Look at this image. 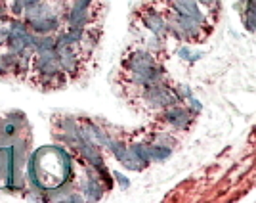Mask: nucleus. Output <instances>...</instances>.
<instances>
[{
    "label": "nucleus",
    "instance_id": "f257e3e1",
    "mask_svg": "<svg viewBox=\"0 0 256 203\" xmlns=\"http://www.w3.org/2000/svg\"><path fill=\"white\" fill-rule=\"evenodd\" d=\"M122 69L130 75L132 85L148 88L162 83V69L148 50H134L122 60Z\"/></svg>",
    "mask_w": 256,
    "mask_h": 203
},
{
    "label": "nucleus",
    "instance_id": "f03ea898",
    "mask_svg": "<svg viewBox=\"0 0 256 203\" xmlns=\"http://www.w3.org/2000/svg\"><path fill=\"white\" fill-rule=\"evenodd\" d=\"M62 65H60V60H58V52L52 50V52H40L34 54L31 60V71L32 77H34V83L36 85H42L44 81L52 79L58 73H62Z\"/></svg>",
    "mask_w": 256,
    "mask_h": 203
},
{
    "label": "nucleus",
    "instance_id": "7ed1b4c3",
    "mask_svg": "<svg viewBox=\"0 0 256 203\" xmlns=\"http://www.w3.org/2000/svg\"><path fill=\"white\" fill-rule=\"evenodd\" d=\"M142 100H144L146 106L153 107V109H166V107L176 104L178 94H174V90L159 83V85H151L148 88H144Z\"/></svg>",
    "mask_w": 256,
    "mask_h": 203
},
{
    "label": "nucleus",
    "instance_id": "20e7f679",
    "mask_svg": "<svg viewBox=\"0 0 256 203\" xmlns=\"http://www.w3.org/2000/svg\"><path fill=\"white\" fill-rule=\"evenodd\" d=\"M32 41H34V33L29 29L27 23L14 22L8 27V41L6 48L12 52L20 54L23 50H32Z\"/></svg>",
    "mask_w": 256,
    "mask_h": 203
},
{
    "label": "nucleus",
    "instance_id": "39448f33",
    "mask_svg": "<svg viewBox=\"0 0 256 203\" xmlns=\"http://www.w3.org/2000/svg\"><path fill=\"white\" fill-rule=\"evenodd\" d=\"M166 23H168V31L176 39H195V37H199L201 25H203V23L197 22L192 16L178 14V12H174V16Z\"/></svg>",
    "mask_w": 256,
    "mask_h": 203
},
{
    "label": "nucleus",
    "instance_id": "423d86ee",
    "mask_svg": "<svg viewBox=\"0 0 256 203\" xmlns=\"http://www.w3.org/2000/svg\"><path fill=\"white\" fill-rule=\"evenodd\" d=\"M107 148L111 150V153L117 157V161H120L126 169L130 171H142L144 169V163L134 155V151L130 150L128 146H124L122 142H117V140H109Z\"/></svg>",
    "mask_w": 256,
    "mask_h": 203
},
{
    "label": "nucleus",
    "instance_id": "0eeeda50",
    "mask_svg": "<svg viewBox=\"0 0 256 203\" xmlns=\"http://www.w3.org/2000/svg\"><path fill=\"white\" fill-rule=\"evenodd\" d=\"M142 22L155 35V39H159V41L166 39V35H168V23H166V20L160 16L159 12H153V10L144 12L142 14Z\"/></svg>",
    "mask_w": 256,
    "mask_h": 203
},
{
    "label": "nucleus",
    "instance_id": "6e6552de",
    "mask_svg": "<svg viewBox=\"0 0 256 203\" xmlns=\"http://www.w3.org/2000/svg\"><path fill=\"white\" fill-rule=\"evenodd\" d=\"M56 52L65 73H75L78 69V54L75 52V46H58Z\"/></svg>",
    "mask_w": 256,
    "mask_h": 203
},
{
    "label": "nucleus",
    "instance_id": "1a4fd4ad",
    "mask_svg": "<svg viewBox=\"0 0 256 203\" xmlns=\"http://www.w3.org/2000/svg\"><path fill=\"white\" fill-rule=\"evenodd\" d=\"M190 115H192V111H188V109H184V107L176 106V104L164 109V119H166L174 128H178V130L188 127Z\"/></svg>",
    "mask_w": 256,
    "mask_h": 203
},
{
    "label": "nucleus",
    "instance_id": "9d476101",
    "mask_svg": "<svg viewBox=\"0 0 256 203\" xmlns=\"http://www.w3.org/2000/svg\"><path fill=\"white\" fill-rule=\"evenodd\" d=\"M29 29H31L34 35H52L60 29V18L54 14V16H48V18H42V20H36V22L27 23Z\"/></svg>",
    "mask_w": 256,
    "mask_h": 203
},
{
    "label": "nucleus",
    "instance_id": "9b49d317",
    "mask_svg": "<svg viewBox=\"0 0 256 203\" xmlns=\"http://www.w3.org/2000/svg\"><path fill=\"white\" fill-rule=\"evenodd\" d=\"M54 14H56V12H54V6L52 4H48L46 0H44V2H38V4H32V6H27L25 12H23L25 22L27 23L36 22V20H42V18L54 16Z\"/></svg>",
    "mask_w": 256,
    "mask_h": 203
},
{
    "label": "nucleus",
    "instance_id": "f8f14e48",
    "mask_svg": "<svg viewBox=\"0 0 256 203\" xmlns=\"http://www.w3.org/2000/svg\"><path fill=\"white\" fill-rule=\"evenodd\" d=\"M172 8L178 14H186V16H192L197 22L203 23V14L199 10V2L197 0H172Z\"/></svg>",
    "mask_w": 256,
    "mask_h": 203
},
{
    "label": "nucleus",
    "instance_id": "ddd939ff",
    "mask_svg": "<svg viewBox=\"0 0 256 203\" xmlns=\"http://www.w3.org/2000/svg\"><path fill=\"white\" fill-rule=\"evenodd\" d=\"M18 65H20V54L6 50L0 54V75H18Z\"/></svg>",
    "mask_w": 256,
    "mask_h": 203
},
{
    "label": "nucleus",
    "instance_id": "4468645a",
    "mask_svg": "<svg viewBox=\"0 0 256 203\" xmlns=\"http://www.w3.org/2000/svg\"><path fill=\"white\" fill-rule=\"evenodd\" d=\"M58 46V37L54 35H34V41H32V50L34 54L40 52H52Z\"/></svg>",
    "mask_w": 256,
    "mask_h": 203
},
{
    "label": "nucleus",
    "instance_id": "2eb2a0df",
    "mask_svg": "<svg viewBox=\"0 0 256 203\" xmlns=\"http://www.w3.org/2000/svg\"><path fill=\"white\" fill-rule=\"evenodd\" d=\"M82 192H84L86 199L98 201V199H102V195H104V188H102V184H100V180H98L96 176H90V178L84 182V186H82Z\"/></svg>",
    "mask_w": 256,
    "mask_h": 203
},
{
    "label": "nucleus",
    "instance_id": "dca6fc26",
    "mask_svg": "<svg viewBox=\"0 0 256 203\" xmlns=\"http://www.w3.org/2000/svg\"><path fill=\"white\" fill-rule=\"evenodd\" d=\"M151 150V161H164L170 157L172 150L168 146H164V144H153L150 146Z\"/></svg>",
    "mask_w": 256,
    "mask_h": 203
},
{
    "label": "nucleus",
    "instance_id": "f3484780",
    "mask_svg": "<svg viewBox=\"0 0 256 203\" xmlns=\"http://www.w3.org/2000/svg\"><path fill=\"white\" fill-rule=\"evenodd\" d=\"M130 150L134 151V155L138 157L142 163H144V167L148 165L151 161V150L150 146H146V144H134V146H130Z\"/></svg>",
    "mask_w": 256,
    "mask_h": 203
},
{
    "label": "nucleus",
    "instance_id": "a211bd4d",
    "mask_svg": "<svg viewBox=\"0 0 256 203\" xmlns=\"http://www.w3.org/2000/svg\"><path fill=\"white\" fill-rule=\"evenodd\" d=\"M245 23L250 31H256V0L248 2V8L245 12Z\"/></svg>",
    "mask_w": 256,
    "mask_h": 203
},
{
    "label": "nucleus",
    "instance_id": "6ab92c4d",
    "mask_svg": "<svg viewBox=\"0 0 256 203\" xmlns=\"http://www.w3.org/2000/svg\"><path fill=\"white\" fill-rule=\"evenodd\" d=\"M94 0H75L73 2V10H80V12H86L90 10V4H92Z\"/></svg>",
    "mask_w": 256,
    "mask_h": 203
},
{
    "label": "nucleus",
    "instance_id": "aec40b11",
    "mask_svg": "<svg viewBox=\"0 0 256 203\" xmlns=\"http://www.w3.org/2000/svg\"><path fill=\"white\" fill-rule=\"evenodd\" d=\"M8 41V29H4L2 25H0V46H4Z\"/></svg>",
    "mask_w": 256,
    "mask_h": 203
},
{
    "label": "nucleus",
    "instance_id": "412c9836",
    "mask_svg": "<svg viewBox=\"0 0 256 203\" xmlns=\"http://www.w3.org/2000/svg\"><path fill=\"white\" fill-rule=\"evenodd\" d=\"M115 176H117V180L120 182V184H122V188H128V184H130V182H128L126 178L122 176V174H118V172H115Z\"/></svg>",
    "mask_w": 256,
    "mask_h": 203
},
{
    "label": "nucleus",
    "instance_id": "4be33fe9",
    "mask_svg": "<svg viewBox=\"0 0 256 203\" xmlns=\"http://www.w3.org/2000/svg\"><path fill=\"white\" fill-rule=\"evenodd\" d=\"M23 6L27 8V6H32V4H38V2H44V0H22Z\"/></svg>",
    "mask_w": 256,
    "mask_h": 203
}]
</instances>
